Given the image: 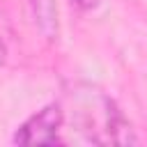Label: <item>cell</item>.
<instances>
[{
	"instance_id": "3957f363",
	"label": "cell",
	"mask_w": 147,
	"mask_h": 147,
	"mask_svg": "<svg viewBox=\"0 0 147 147\" xmlns=\"http://www.w3.org/2000/svg\"><path fill=\"white\" fill-rule=\"evenodd\" d=\"M74 2H76L80 9H94V7H96L101 0H74Z\"/></svg>"
},
{
	"instance_id": "6da1fadb",
	"label": "cell",
	"mask_w": 147,
	"mask_h": 147,
	"mask_svg": "<svg viewBox=\"0 0 147 147\" xmlns=\"http://www.w3.org/2000/svg\"><path fill=\"white\" fill-rule=\"evenodd\" d=\"M64 113L60 103H48L41 110H37L32 117H28L14 133L16 145L34 147V145H57L60 131H62Z\"/></svg>"
},
{
	"instance_id": "7a4b0ae2",
	"label": "cell",
	"mask_w": 147,
	"mask_h": 147,
	"mask_svg": "<svg viewBox=\"0 0 147 147\" xmlns=\"http://www.w3.org/2000/svg\"><path fill=\"white\" fill-rule=\"evenodd\" d=\"M30 5H32L34 23L39 25L41 34L46 39H55L57 37V7H55V0H30Z\"/></svg>"
}]
</instances>
